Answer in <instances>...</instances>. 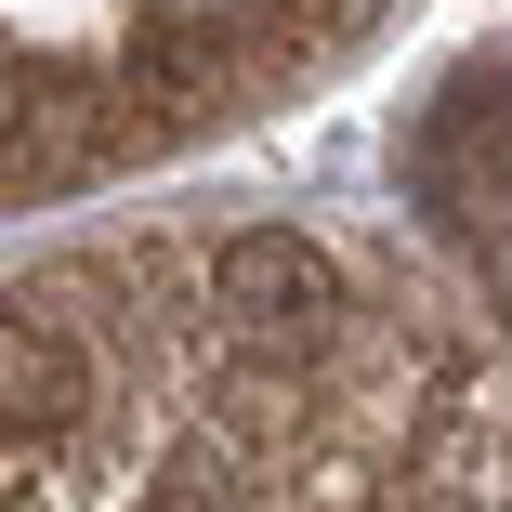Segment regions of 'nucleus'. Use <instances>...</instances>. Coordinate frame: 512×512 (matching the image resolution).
I'll return each instance as SVG.
<instances>
[{
	"instance_id": "1",
	"label": "nucleus",
	"mask_w": 512,
	"mask_h": 512,
	"mask_svg": "<svg viewBox=\"0 0 512 512\" xmlns=\"http://www.w3.org/2000/svg\"><path fill=\"white\" fill-rule=\"evenodd\" d=\"M211 302H224L237 329H263V342H316L342 316V276H329V250L302 237V224H237L211 250Z\"/></svg>"
}]
</instances>
